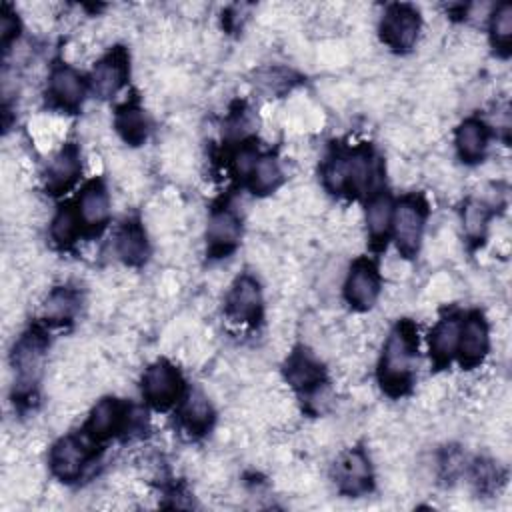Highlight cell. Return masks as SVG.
Returning <instances> with one entry per match:
<instances>
[{"label": "cell", "instance_id": "cell-30", "mask_svg": "<svg viewBox=\"0 0 512 512\" xmlns=\"http://www.w3.org/2000/svg\"><path fill=\"white\" fill-rule=\"evenodd\" d=\"M258 152H256V148H252V146H242L236 154H234V170H236V174L238 176H242V178H248L250 174H252V170H254V166H256V162H258Z\"/></svg>", "mask_w": 512, "mask_h": 512}, {"label": "cell", "instance_id": "cell-28", "mask_svg": "<svg viewBox=\"0 0 512 512\" xmlns=\"http://www.w3.org/2000/svg\"><path fill=\"white\" fill-rule=\"evenodd\" d=\"M490 32H492L494 46H496L498 50L508 52L510 40H512V6H510L508 2L500 4V6L496 8V12L492 14Z\"/></svg>", "mask_w": 512, "mask_h": 512}, {"label": "cell", "instance_id": "cell-16", "mask_svg": "<svg viewBox=\"0 0 512 512\" xmlns=\"http://www.w3.org/2000/svg\"><path fill=\"white\" fill-rule=\"evenodd\" d=\"M126 408L120 400L116 398H104L100 400L90 416H88V422H86V434L90 440H106L110 438L112 434H116L124 420H126Z\"/></svg>", "mask_w": 512, "mask_h": 512}, {"label": "cell", "instance_id": "cell-12", "mask_svg": "<svg viewBox=\"0 0 512 512\" xmlns=\"http://www.w3.org/2000/svg\"><path fill=\"white\" fill-rule=\"evenodd\" d=\"M458 358L466 368L478 366L488 352V326L480 312L468 314V318L460 324L458 336Z\"/></svg>", "mask_w": 512, "mask_h": 512}, {"label": "cell", "instance_id": "cell-15", "mask_svg": "<svg viewBox=\"0 0 512 512\" xmlns=\"http://www.w3.org/2000/svg\"><path fill=\"white\" fill-rule=\"evenodd\" d=\"M82 162L80 152L74 144L64 146L48 164L46 170V190L50 194H62L66 192L80 176Z\"/></svg>", "mask_w": 512, "mask_h": 512}, {"label": "cell", "instance_id": "cell-26", "mask_svg": "<svg viewBox=\"0 0 512 512\" xmlns=\"http://www.w3.org/2000/svg\"><path fill=\"white\" fill-rule=\"evenodd\" d=\"M78 310V294L70 288H56L46 304H44V316L50 322H68Z\"/></svg>", "mask_w": 512, "mask_h": 512}, {"label": "cell", "instance_id": "cell-27", "mask_svg": "<svg viewBox=\"0 0 512 512\" xmlns=\"http://www.w3.org/2000/svg\"><path fill=\"white\" fill-rule=\"evenodd\" d=\"M80 216H78V210L70 208V206H62L54 220H52V226H50V234H52V240L60 246H70L78 232H80Z\"/></svg>", "mask_w": 512, "mask_h": 512}, {"label": "cell", "instance_id": "cell-29", "mask_svg": "<svg viewBox=\"0 0 512 512\" xmlns=\"http://www.w3.org/2000/svg\"><path fill=\"white\" fill-rule=\"evenodd\" d=\"M462 222L468 238H482L486 224H488V208L482 202H468L462 212Z\"/></svg>", "mask_w": 512, "mask_h": 512}, {"label": "cell", "instance_id": "cell-6", "mask_svg": "<svg viewBox=\"0 0 512 512\" xmlns=\"http://www.w3.org/2000/svg\"><path fill=\"white\" fill-rule=\"evenodd\" d=\"M48 346V340L44 336V332H40L38 328H32L30 332H26L14 346L12 352V362L18 374V388L22 392H30L38 372H40V362L44 356V350Z\"/></svg>", "mask_w": 512, "mask_h": 512}, {"label": "cell", "instance_id": "cell-18", "mask_svg": "<svg viewBox=\"0 0 512 512\" xmlns=\"http://www.w3.org/2000/svg\"><path fill=\"white\" fill-rule=\"evenodd\" d=\"M284 374H286V380L296 390H302V392H310L324 382V368L306 350H296L290 354Z\"/></svg>", "mask_w": 512, "mask_h": 512}, {"label": "cell", "instance_id": "cell-25", "mask_svg": "<svg viewBox=\"0 0 512 512\" xmlns=\"http://www.w3.org/2000/svg\"><path fill=\"white\" fill-rule=\"evenodd\" d=\"M248 178H250V188L254 194H268L280 186L282 168L274 156L266 154V156L258 158V162Z\"/></svg>", "mask_w": 512, "mask_h": 512}, {"label": "cell", "instance_id": "cell-17", "mask_svg": "<svg viewBox=\"0 0 512 512\" xmlns=\"http://www.w3.org/2000/svg\"><path fill=\"white\" fill-rule=\"evenodd\" d=\"M78 216L82 226L90 230H102L110 216V202L106 188L100 180H92L78 196Z\"/></svg>", "mask_w": 512, "mask_h": 512}, {"label": "cell", "instance_id": "cell-13", "mask_svg": "<svg viewBox=\"0 0 512 512\" xmlns=\"http://www.w3.org/2000/svg\"><path fill=\"white\" fill-rule=\"evenodd\" d=\"M336 480L344 494L360 496L372 488V470L366 454L356 448L346 452L336 464Z\"/></svg>", "mask_w": 512, "mask_h": 512}, {"label": "cell", "instance_id": "cell-22", "mask_svg": "<svg viewBox=\"0 0 512 512\" xmlns=\"http://www.w3.org/2000/svg\"><path fill=\"white\" fill-rule=\"evenodd\" d=\"M392 214H394V204L392 198L384 192L376 194L370 198L368 208H366V224L370 238L376 244H386L388 232L392 230Z\"/></svg>", "mask_w": 512, "mask_h": 512}, {"label": "cell", "instance_id": "cell-19", "mask_svg": "<svg viewBox=\"0 0 512 512\" xmlns=\"http://www.w3.org/2000/svg\"><path fill=\"white\" fill-rule=\"evenodd\" d=\"M460 324L462 320L458 316H446L430 332V358L436 368L450 364L452 356L456 354Z\"/></svg>", "mask_w": 512, "mask_h": 512}, {"label": "cell", "instance_id": "cell-20", "mask_svg": "<svg viewBox=\"0 0 512 512\" xmlns=\"http://www.w3.org/2000/svg\"><path fill=\"white\" fill-rule=\"evenodd\" d=\"M488 146V128L478 118L464 120L456 130V148L464 162L472 164L484 158Z\"/></svg>", "mask_w": 512, "mask_h": 512}, {"label": "cell", "instance_id": "cell-3", "mask_svg": "<svg viewBox=\"0 0 512 512\" xmlns=\"http://www.w3.org/2000/svg\"><path fill=\"white\" fill-rule=\"evenodd\" d=\"M426 202L420 196H406L394 206L392 214V230L396 238L398 250L412 258L418 252L424 222H426Z\"/></svg>", "mask_w": 512, "mask_h": 512}, {"label": "cell", "instance_id": "cell-1", "mask_svg": "<svg viewBox=\"0 0 512 512\" xmlns=\"http://www.w3.org/2000/svg\"><path fill=\"white\" fill-rule=\"evenodd\" d=\"M416 356L418 336L414 324L408 320L398 322L384 344L378 364L380 384L390 396H400L410 388Z\"/></svg>", "mask_w": 512, "mask_h": 512}, {"label": "cell", "instance_id": "cell-4", "mask_svg": "<svg viewBox=\"0 0 512 512\" xmlns=\"http://www.w3.org/2000/svg\"><path fill=\"white\" fill-rule=\"evenodd\" d=\"M182 376L166 360L154 362L142 376V394L158 410L170 408L182 396Z\"/></svg>", "mask_w": 512, "mask_h": 512}, {"label": "cell", "instance_id": "cell-24", "mask_svg": "<svg viewBox=\"0 0 512 512\" xmlns=\"http://www.w3.org/2000/svg\"><path fill=\"white\" fill-rule=\"evenodd\" d=\"M180 420H182L184 428L192 434L208 432V428L212 426V420H214V412H212V406L206 400V396H202L200 392L188 394V398L180 410Z\"/></svg>", "mask_w": 512, "mask_h": 512}, {"label": "cell", "instance_id": "cell-14", "mask_svg": "<svg viewBox=\"0 0 512 512\" xmlns=\"http://www.w3.org/2000/svg\"><path fill=\"white\" fill-rule=\"evenodd\" d=\"M48 94L58 108L72 112L82 106L86 96V82L74 68L58 64L50 74Z\"/></svg>", "mask_w": 512, "mask_h": 512}, {"label": "cell", "instance_id": "cell-11", "mask_svg": "<svg viewBox=\"0 0 512 512\" xmlns=\"http://www.w3.org/2000/svg\"><path fill=\"white\" fill-rule=\"evenodd\" d=\"M88 448L76 436L60 438L50 450V468L56 478L62 482H74L80 478L86 462H88Z\"/></svg>", "mask_w": 512, "mask_h": 512}, {"label": "cell", "instance_id": "cell-8", "mask_svg": "<svg viewBox=\"0 0 512 512\" xmlns=\"http://www.w3.org/2000/svg\"><path fill=\"white\" fill-rule=\"evenodd\" d=\"M226 314L234 322H250L256 324L262 316V294L258 282L244 274L240 276L228 296H226Z\"/></svg>", "mask_w": 512, "mask_h": 512}, {"label": "cell", "instance_id": "cell-21", "mask_svg": "<svg viewBox=\"0 0 512 512\" xmlns=\"http://www.w3.org/2000/svg\"><path fill=\"white\" fill-rule=\"evenodd\" d=\"M116 250H118V256L130 266H138L146 260L148 240L142 226L136 220L124 222V226L116 236Z\"/></svg>", "mask_w": 512, "mask_h": 512}, {"label": "cell", "instance_id": "cell-23", "mask_svg": "<svg viewBox=\"0 0 512 512\" xmlns=\"http://www.w3.org/2000/svg\"><path fill=\"white\" fill-rule=\"evenodd\" d=\"M114 124H116V130L118 134L132 146H138L146 140L148 136V120H146V114L144 110L134 104V102H128L124 106H120L116 110V118H114Z\"/></svg>", "mask_w": 512, "mask_h": 512}, {"label": "cell", "instance_id": "cell-10", "mask_svg": "<svg viewBox=\"0 0 512 512\" xmlns=\"http://www.w3.org/2000/svg\"><path fill=\"white\" fill-rule=\"evenodd\" d=\"M126 78H128V56L122 48H116L94 64L90 74V84L100 98H112L126 84Z\"/></svg>", "mask_w": 512, "mask_h": 512}, {"label": "cell", "instance_id": "cell-2", "mask_svg": "<svg viewBox=\"0 0 512 512\" xmlns=\"http://www.w3.org/2000/svg\"><path fill=\"white\" fill-rule=\"evenodd\" d=\"M378 178L376 158L370 148H354L348 152H336L324 164V184L334 194H364Z\"/></svg>", "mask_w": 512, "mask_h": 512}, {"label": "cell", "instance_id": "cell-31", "mask_svg": "<svg viewBox=\"0 0 512 512\" xmlns=\"http://www.w3.org/2000/svg\"><path fill=\"white\" fill-rule=\"evenodd\" d=\"M18 28H20L18 18H16L12 12L4 10L2 16H0V36H2V46H4V50H6V46L18 36Z\"/></svg>", "mask_w": 512, "mask_h": 512}, {"label": "cell", "instance_id": "cell-5", "mask_svg": "<svg viewBox=\"0 0 512 512\" xmlns=\"http://www.w3.org/2000/svg\"><path fill=\"white\" fill-rule=\"evenodd\" d=\"M418 30H420L418 12L406 4L390 6L380 22L382 40L398 52L410 50L414 46L418 38Z\"/></svg>", "mask_w": 512, "mask_h": 512}, {"label": "cell", "instance_id": "cell-7", "mask_svg": "<svg viewBox=\"0 0 512 512\" xmlns=\"http://www.w3.org/2000/svg\"><path fill=\"white\" fill-rule=\"evenodd\" d=\"M378 292H380V276H378L376 264L368 258L356 260L344 284V296L348 304L358 310H366L376 302Z\"/></svg>", "mask_w": 512, "mask_h": 512}, {"label": "cell", "instance_id": "cell-9", "mask_svg": "<svg viewBox=\"0 0 512 512\" xmlns=\"http://www.w3.org/2000/svg\"><path fill=\"white\" fill-rule=\"evenodd\" d=\"M240 234H242V226H240V218L236 216V212L226 206L216 208L210 214L208 230H206L208 254L214 258L226 256L228 252H232L236 248Z\"/></svg>", "mask_w": 512, "mask_h": 512}]
</instances>
